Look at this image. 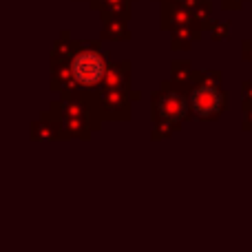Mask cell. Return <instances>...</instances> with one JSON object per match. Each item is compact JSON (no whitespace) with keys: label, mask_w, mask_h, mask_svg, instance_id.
I'll use <instances>...</instances> for the list:
<instances>
[{"label":"cell","mask_w":252,"mask_h":252,"mask_svg":"<svg viewBox=\"0 0 252 252\" xmlns=\"http://www.w3.org/2000/svg\"><path fill=\"white\" fill-rule=\"evenodd\" d=\"M71 75L78 84L82 87H95L106 78V58L104 53L95 51V49H82L73 56L69 64Z\"/></svg>","instance_id":"cell-1"},{"label":"cell","mask_w":252,"mask_h":252,"mask_svg":"<svg viewBox=\"0 0 252 252\" xmlns=\"http://www.w3.org/2000/svg\"><path fill=\"white\" fill-rule=\"evenodd\" d=\"M159 113L168 120H182L186 115V102L177 95H166L159 102Z\"/></svg>","instance_id":"cell-3"},{"label":"cell","mask_w":252,"mask_h":252,"mask_svg":"<svg viewBox=\"0 0 252 252\" xmlns=\"http://www.w3.org/2000/svg\"><path fill=\"white\" fill-rule=\"evenodd\" d=\"M223 106H226V95L217 84H199V87L192 89L190 93V109L197 118L201 120H215L223 113Z\"/></svg>","instance_id":"cell-2"}]
</instances>
